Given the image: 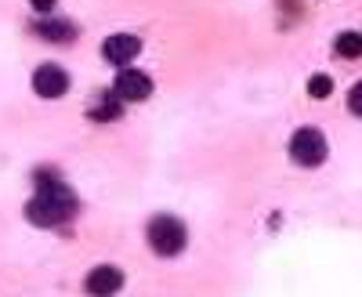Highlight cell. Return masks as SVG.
<instances>
[{"mask_svg": "<svg viewBox=\"0 0 362 297\" xmlns=\"http://www.w3.org/2000/svg\"><path fill=\"white\" fill-rule=\"evenodd\" d=\"M76 192L66 189L58 177H51L47 170H40V185H37V196L25 203V218L40 225V228H58L76 218Z\"/></svg>", "mask_w": 362, "mask_h": 297, "instance_id": "cell-1", "label": "cell"}, {"mask_svg": "<svg viewBox=\"0 0 362 297\" xmlns=\"http://www.w3.org/2000/svg\"><path fill=\"white\" fill-rule=\"evenodd\" d=\"M148 247H153L160 257H174L185 250V225L170 214H160L148 221Z\"/></svg>", "mask_w": 362, "mask_h": 297, "instance_id": "cell-2", "label": "cell"}, {"mask_svg": "<svg viewBox=\"0 0 362 297\" xmlns=\"http://www.w3.org/2000/svg\"><path fill=\"white\" fill-rule=\"evenodd\" d=\"M290 156L300 163V167H319L326 160V134L315 131V127H300L293 138H290Z\"/></svg>", "mask_w": 362, "mask_h": 297, "instance_id": "cell-3", "label": "cell"}, {"mask_svg": "<svg viewBox=\"0 0 362 297\" xmlns=\"http://www.w3.org/2000/svg\"><path fill=\"white\" fill-rule=\"evenodd\" d=\"M112 95L119 102H141V98L153 95V80H148L145 73H138V69H124L112 83Z\"/></svg>", "mask_w": 362, "mask_h": 297, "instance_id": "cell-4", "label": "cell"}, {"mask_svg": "<svg viewBox=\"0 0 362 297\" xmlns=\"http://www.w3.org/2000/svg\"><path fill=\"white\" fill-rule=\"evenodd\" d=\"M33 91L40 98H62L69 91V73L58 69V66H40L33 73Z\"/></svg>", "mask_w": 362, "mask_h": 297, "instance_id": "cell-5", "label": "cell"}, {"mask_svg": "<svg viewBox=\"0 0 362 297\" xmlns=\"http://www.w3.org/2000/svg\"><path fill=\"white\" fill-rule=\"evenodd\" d=\"M119 286H124V272L112 269V264H102V269H95L87 276V293L90 297H112V293H119Z\"/></svg>", "mask_w": 362, "mask_h": 297, "instance_id": "cell-6", "label": "cell"}, {"mask_svg": "<svg viewBox=\"0 0 362 297\" xmlns=\"http://www.w3.org/2000/svg\"><path fill=\"white\" fill-rule=\"evenodd\" d=\"M138 51H141V40H138V37H131V33L109 37V40L102 44V54L109 58L112 66H127L131 58H138Z\"/></svg>", "mask_w": 362, "mask_h": 297, "instance_id": "cell-7", "label": "cell"}, {"mask_svg": "<svg viewBox=\"0 0 362 297\" xmlns=\"http://www.w3.org/2000/svg\"><path fill=\"white\" fill-rule=\"evenodd\" d=\"M33 29H37V37H44V40H54V44H69V40L76 37L73 22H66V18H44V22H37Z\"/></svg>", "mask_w": 362, "mask_h": 297, "instance_id": "cell-8", "label": "cell"}, {"mask_svg": "<svg viewBox=\"0 0 362 297\" xmlns=\"http://www.w3.org/2000/svg\"><path fill=\"white\" fill-rule=\"evenodd\" d=\"M337 54L341 58H358L362 54V37L358 33H341L337 37Z\"/></svg>", "mask_w": 362, "mask_h": 297, "instance_id": "cell-9", "label": "cell"}, {"mask_svg": "<svg viewBox=\"0 0 362 297\" xmlns=\"http://www.w3.org/2000/svg\"><path fill=\"white\" fill-rule=\"evenodd\" d=\"M308 95H312V98H329V95H334V80H329L326 73L312 76V80H308Z\"/></svg>", "mask_w": 362, "mask_h": 297, "instance_id": "cell-10", "label": "cell"}, {"mask_svg": "<svg viewBox=\"0 0 362 297\" xmlns=\"http://www.w3.org/2000/svg\"><path fill=\"white\" fill-rule=\"evenodd\" d=\"M116 116H119V102H112V98L95 109V120H116Z\"/></svg>", "mask_w": 362, "mask_h": 297, "instance_id": "cell-11", "label": "cell"}, {"mask_svg": "<svg viewBox=\"0 0 362 297\" xmlns=\"http://www.w3.org/2000/svg\"><path fill=\"white\" fill-rule=\"evenodd\" d=\"M348 109H351L355 116H362V80L351 87V95H348Z\"/></svg>", "mask_w": 362, "mask_h": 297, "instance_id": "cell-12", "label": "cell"}, {"mask_svg": "<svg viewBox=\"0 0 362 297\" xmlns=\"http://www.w3.org/2000/svg\"><path fill=\"white\" fill-rule=\"evenodd\" d=\"M29 4H33L40 15H47V11H54V4H58V0H29Z\"/></svg>", "mask_w": 362, "mask_h": 297, "instance_id": "cell-13", "label": "cell"}]
</instances>
